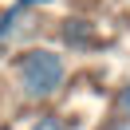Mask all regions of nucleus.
<instances>
[{"instance_id": "f03ea898", "label": "nucleus", "mask_w": 130, "mask_h": 130, "mask_svg": "<svg viewBox=\"0 0 130 130\" xmlns=\"http://www.w3.org/2000/svg\"><path fill=\"white\" fill-rule=\"evenodd\" d=\"M51 43L63 47L67 55H95L106 47V36H99V24L87 16H63L51 28Z\"/></svg>"}, {"instance_id": "0eeeda50", "label": "nucleus", "mask_w": 130, "mask_h": 130, "mask_svg": "<svg viewBox=\"0 0 130 130\" xmlns=\"http://www.w3.org/2000/svg\"><path fill=\"white\" fill-rule=\"evenodd\" d=\"M0 122H4V110H0Z\"/></svg>"}, {"instance_id": "423d86ee", "label": "nucleus", "mask_w": 130, "mask_h": 130, "mask_svg": "<svg viewBox=\"0 0 130 130\" xmlns=\"http://www.w3.org/2000/svg\"><path fill=\"white\" fill-rule=\"evenodd\" d=\"M0 130H20V126H16V122H8V118H4V122H0Z\"/></svg>"}, {"instance_id": "39448f33", "label": "nucleus", "mask_w": 130, "mask_h": 130, "mask_svg": "<svg viewBox=\"0 0 130 130\" xmlns=\"http://www.w3.org/2000/svg\"><path fill=\"white\" fill-rule=\"evenodd\" d=\"M16 4H24V8H32V12H43V8H55L59 0H16Z\"/></svg>"}, {"instance_id": "f257e3e1", "label": "nucleus", "mask_w": 130, "mask_h": 130, "mask_svg": "<svg viewBox=\"0 0 130 130\" xmlns=\"http://www.w3.org/2000/svg\"><path fill=\"white\" fill-rule=\"evenodd\" d=\"M8 91L20 106L40 110V106H59L71 95L75 83V67L71 55L63 47H55L51 40H36V43H20L8 55Z\"/></svg>"}, {"instance_id": "7ed1b4c3", "label": "nucleus", "mask_w": 130, "mask_h": 130, "mask_svg": "<svg viewBox=\"0 0 130 130\" xmlns=\"http://www.w3.org/2000/svg\"><path fill=\"white\" fill-rule=\"evenodd\" d=\"M20 130H75V118L63 106H40V110L28 114V122Z\"/></svg>"}, {"instance_id": "20e7f679", "label": "nucleus", "mask_w": 130, "mask_h": 130, "mask_svg": "<svg viewBox=\"0 0 130 130\" xmlns=\"http://www.w3.org/2000/svg\"><path fill=\"white\" fill-rule=\"evenodd\" d=\"M106 118H110V126H106V130H130V79L114 83V91H110V110H106Z\"/></svg>"}]
</instances>
